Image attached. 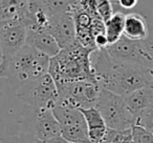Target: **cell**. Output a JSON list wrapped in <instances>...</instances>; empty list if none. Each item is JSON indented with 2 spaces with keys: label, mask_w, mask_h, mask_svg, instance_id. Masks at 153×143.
<instances>
[{
  "label": "cell",
  "mask_w": 153,
  "mask_h": 143,
  "mask_svg": "<svg viewBox=\"0 0 153 143\" xmlns=\"http://www.w3.org/2000/svg\"><path fill=\"white\" fill-rule=\"evenodd\" d=\"M68 143H72V142H68Z\"/></svg>",
  "instance_id": "cell-25"
},
{
  "label": "cell",
  "mask_w": 153,
  "mask_h": 143,
  "mask_svg": "<svg viewBox=\"0 0 153 143\" xmlns=\"http://www.w3.org/2000/svg\"><path fill=\"white\" fill-rule=\"evenodd\" d=\"M91 52V49L83 46L76 40L68 47L61 49L57 56L51 58L48 73L58 88L81 80L96 81L90 61Z\"/></svg>",
  "instance_id": "cell-2"
},
{
  "label": "cell",
  "mask_w": 153,
  "mask_h": 143,
  "mask_svg": "<svg viewBox=\"0 0 153 143\" xmlns=\"http://www.w3.org/2000/svg\"><path fill=\"white\" fill-rule=\"evenodd\" d=\"M81 112L83 113L84 118L86 120L90 143H100L108 130V126H107L102 114L97 107L82 109Z\"/></svg>",
  "instance_id": "cell-13"
},
{
  "label": "cell",
  "mask_w": 153,
  "mask_h": 143,
  "mask_svg": "<svg viewBox=\"0 0 153 143\" xmlns=\"http://www.w3.org/2000/svg\"><path fill=\"white\" fill-rule=\"evenodd\" d=\"M16 98L30 111L53 109L59 101V88L49 73L30 81L16 90Z\"/></svg>",
  "instance_id": "cell-4"
},
{
  "label": "cell",
  "mask_w": 153,
  "mask_h": 143,
  "mask_svg": "<svg viewBox=\"0 0 153 143\" xmlns=\"http://www.w3.org/2000/svg\"><path fill=\"white\" fill-rule=\"evenodd\" d=\"M53 113L61 124L62 137L68 142L90 143L88 127L81 109L57 104Z\"/></svg>",
  "instance_id": "cell-7"
},
{
  "label": "cell",
  "mask_w": 153,
  "mask_h": 143,
  "mask_svg": "<svg viewBox=\"0 0 153 143\" xmlns=\"http://www.w3.org/2000/svg\"><path fill=\"white\" fill-rule=\"evenodd\" d=\"M58 88V104L79 109L96 107L102 90L96 81L89 80L69 82Z\"/></svg>",
  "instance_id": "cell-6"
},
{
  "label": "cell",
  "mask_w": 153,
  "mask_h": 143,
  "mask_svg": "<svg viewBox=\"0 0 153 143\" xmlns=\"http://www.w3.org/2000/svg\"><path fill=\"white\" fill-rule=\"evenodd\" d=\"M100 143H131V130H117L109 128Z\"/></svg>",
  "instance_id": "cell-18"
},
{
  "label": "cell",
  "mask_w": 153,
  "mask_h": 143,
  "mask_svg": "<svg viewBox=\"0 0 153 143\" xmlns=\"http://www.w3.org/2000/svg\"><path fill=\"white\" fill-rule=\"evenodd\" d=\"M26 44L35 47L51 58L57 56L62 49L56 38L48 31L27 30Z\"/></svg>",
  "instance_id": "cell-12"
},
{
  "label": "cell",
  "mask_w": 153,
  "mask_h": 143,
  "mask_svg": "<svg viewBox=\"0 0 153 143\" xmlns=\"http://www.w3.org/2000/svg\"><path fill=\"white\" fill-rule=\"evenodd\" d=\"M131 143H153V133L135 124L131 128Z\"/></svg>",
  "instance_id": "cell-19"
},
{
  "label": "cell",
  "mask_w": 153,
  "mask_h": 143,
  "mask_svg": "<svg viewBox=\"0 0 153 143\" xmlns=\"http://www.w3.org/2000/svg\"><path fill=\"white\" fill-rule=\"evenodd\" d=\"M109 57L114 62L153 67V62L145 49L143 41H135L123 36L117 42L106 47Z\"/></svg>",
  "instance_id": "cell-9"
},
{
  "label": "cell",
  "mask_w": 153,
  "mask_h": 143,
  "mask_svg": "<svg viewBox=\"0 0 153 143\" xmlns=\"http://www.w3.org/2000/svg\"><path fill=\"white\" fill-rule=\"evenodd\" d=\"M126 104L130 113L136 118L140 117L153 104V88H143L125 97Z\"/></svg>",
  "instance_id": "cell-14"
},
{
  "label": "cell",
  "mask_w": 153,
  "mask_h": 143,
  "mask_svg": "<svg viewBox=\"0 0 153 143\" xmlns=\"http://www.w3.org/2000/svg\"><path fill=\"white\" fill-rule=\"evenodd\" d=\"M51 57L25 44L0 70V77L17 90L19 86L48 73Z\"/></svg>",
  "instance_id": "cell-3"
},
{
  "label": "cell",
  "mask_w": 153,
  "mask_h": 143,
  "mask_svg": "<svg viewBox=\"0 0 153 143\" xmlns=\"http://www.w3.org/2000/svg\"><path fill=\"white\" fill-rule=\"evenodd\" d=\"M126 14L114 12L113 15L105 22V34L108 39L109 45L117 42L124 36Z\"/></svg>",
  "instance_id": "cell-17"
},
{
  "label": "cell",
  "mask_w": 153,
  "mask_h": 143,
  "mask_svg": "<svg viewBox=\"0 0 153 143\" xmlns=\"http://www.w3.org/2000/svg\"><path fill=\"white\" fill-rule=\"evenodd\" d=\"M27 28L20 20L0 21V70L26 44Z\"/></svg>",
  "instance_id": "cell-8"
},
{
  "label": "cell",
  "mask_w": 153,
  "mask_h": 143,
  "mask_svg": "<svg viewBox=\"0 0 153 143\" xmlns=\"http://www.w3.org/2000/svg\"><path fill=\"white\" fill-rule=\"evenodd\" d=\"M49 32L62 49L76 41V28L71 12H63L51 16Z\"/></svg>",
  "instance_id": "cell-11"
},
{
  "label": "cell",
  "mask_w": 153,
  "mask_h": 143,
  "mask_svg": "<svg viewBox=\"0 0 153 143\" xmlns=\"http://www.w3.org/2000/svg\"><path fill=\"white\" fill-rule=\"evenodd\" d=\"M136 124L153 133V104L137 118Z\"/></svg>",
  "instance_id": "cell-21"
},
{
  "label": "cell",
  "mask_w": 153,
  "mask_h": 143,
  "mask_svg": "<svg viewBox=\"0 0 153 143\" xmlns=\"http://www.w3.org/2000/svg\"><path fill=\"white\" fill-rule=\"evenodd\" d=\"M138 0H117V3L125 10H131L137 4Z\"/></svg>",
  "instance_id": "cell-23"
},
{
  "label": "cell",
  "mask_w": 153,
  "mask_h": 143,
  "mask_svg": "<svg viewBox=\"0 0 153 143\" xmlns=\"http://www.w3.org/2000/svg\"><path fill=\"white\" fill-rule=\"evenodd\" d=\"M150 28L143 15L137 13L126 14L124 36L135 41H144L148 38Z\"/></svg>",
  "instance_id": "cell-15"
},
{
  "label": "cell",
  "mask_w": 153,
  "mask_h": 143,
  "mask_svg": "<svg viewBox=\"0 0 153 143\" xmlns=\"http://www.w3.org/2000/svg\"><path fill=\"white\" fill-rule=\"evenodd\" d=\"M28 0H0V21L20 20L25 24Z\"/></svg>",
  "instance_id": "cell-16"
},
{
  "label": "cell",
  "mask_w": 153,
  "mask_h": 143,
  "mask_svg": "<svg viewBox=\"0 0 153 143\" xmlns=\"http://www.w3.org/2000/svg\"><path fill=\"white\" fill-rule=\"evenodd\" d=\"M97 13L104 22H106L113 15V7L110 0H92Z\"/></svg>",
  "instance_id": "cell-20"
},
{
  "label": "cell",
  "mask_w": 153,
  "mask_h": 143,
  "mask_svg": "<svg viewBox=\"0 0 153 143\" xmlns=\"http://www.w3.org/2000/svg\"><path fill=\"white\" fill-rule=\"evenodd\" d=\"M32 119L25 120V130L35 135L39 140L56 138L62 136L61 124L53 115V109H41L34 112Z\"/></svg>",
  "instance_id": "cell-10"
},
{
  "label": "cell",
  "mask_w": 153,
  "mask_h": 143,
  "mask_svg": "<svg viewBox=\"0 0 153 143\" xmlns=\"http://www.w3.org/2000/svg\"><path fill=\"white\" fill-rule=\"evenodd\" d=\"M96 81L103 90L128 96L143 88H153V67L114 62L106 49H98L90 55Z\"/></svg>",
  "instance_id": "cell-1"
},
{
  "label": "cell",
  "mask_w": 153,
  "mask_h": 143,
  "mask_svg": "<svg viewBox=\"0 0 153 143\" xmlns=\"http://www.w3.org/2000/svg\"><path fill=\"white\" fill-rule=\"evenodd\" d=\"M39 143H68V141L65 140L62 136H60V137H56V138L46 139V140H40Z\"/></svg>",
  "instance_id": "cell-24"
},
{
  "label": "cell",
  "mask_w": 153,
  "mask_h": 143,
  "mask_svg": "<svg viewBox=\"0 0 153 143\" xmlns=\"http://www.w3.org/2000/svg\"><path fill=\"white\" fill-rule=\"evenodd\" d=\"M143 44H144L147 53L149 54V56H150L151 60L153 62V28L150 30V34H149L148 38L143 41Z\"/></svg>",
  "instance_id": "cell-22"
},
{
  "label": "cell",
  "mask_w": 153,
  "mask_h": 143,
  "mask_svg": "<svg viewBox=\"0 0 153 143\" xmlns=\"http://www.w3.org/2000/svg\"><path fill=\"white\" fill-rule=\"evenodd\" d=\"M96 107L102 114L109 128L127 130L136 124V118L128 109L124 96L102 88Z\"/></svg>",
  "instance_id": "cell-5"
}]
</instances>
